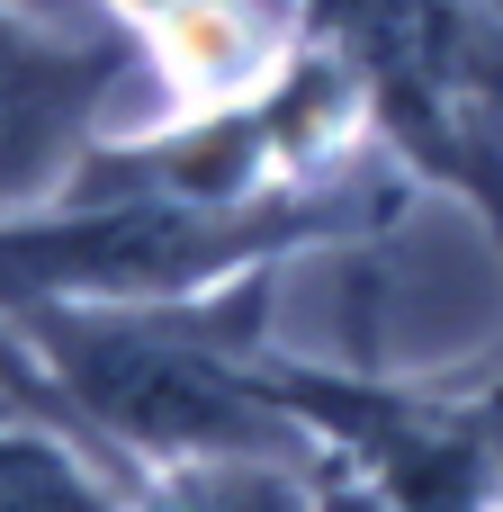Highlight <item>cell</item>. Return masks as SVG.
<instances>
[{
	"instance_id": "obj_1",
	"label": "cell",
	"mask_w": 503,
	"mask_h": 512,
	"mask_svg": "<svg viewBox=\"0 0 503 512\" xmlns=\"http://www.w3.org/2000/svg\"><path fill=\"white\" fill-rule=\"evenodd\" d=\"M45 360L72 387L81 414L144 450H189V459H261L288 450L279 387L225 369L198 342L144 333V324H99V315H45Z\"/></svg>"
},
{
	"instance_id": "obj_2",
	"label": "cell",
	"mask_w": 503,
	"mask_h": 512,
	"mask_svg": "<svg viewBox=\"0 0 503 512\" xmlns=\"http://www.w3.org/2000/svg\"><path fill=\"white\" fill-rule=\"evenodd\" d=\"M315 207H198V198H126V207H81L63 225H18L0 234V297H63V288H180L225 270L234 252H261L279 234H306Z\"/></svg>"
},
{
	"instance_id": "obj_3",
	"label": "cell",
	"mask_w": 503,
	"mask_h": 512,
	"mask_svg": "<svg viewBox=\"0 0 503 512\" xmlns=\"http://www.w3.org/2000/svg\"><path fill=\"white\" fill-rule=\"evenodd\" d=\"M108 72H117L108 54H72V45L0 18V207L54 180V162L90 126Z\"/></svg>"
},
{
	"instance_id": "obj_4",
	"label": "cell",
	"mask_w": 503,
	"mask_h": 512,
	"mask_svg": "<svg viewBox=\"0 0 503 512\" xmlns=\"http://www.w3.org/2000/svg\"><path fill=\"white\" fill-rule=\"evenodd\" d=\"M0 512H108V495L45 441H0Z\"/></svg>"
},
{
	"instance_id": "obj_5",
	"label": "cell",
	"mask_w": 503,
	"mask_h": 512,
	"mask_svg": "<svg viewBox=\"0 0 503 512\" xmlns=\"http://www.w3.org/2000/svg\"><path fill=\"white\" fill-rule=\"evenodd\" d=\"M486 441H495V468H503V405L486 414Z\"/></svg>"
}]
</instances>
